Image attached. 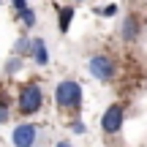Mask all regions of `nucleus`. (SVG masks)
I'll return each mask as SVG.
<instances>
[{
    "label": "nucleus",
    "mask_w": 147,
    "mask_h": 147,
    "mask_svg": "<svg viewBox=\"0 0 147 147\" xmlns=\"http://www.w3.org/2000/svg\"><path fill=\"white\" fill-rule=\"evenodd\" d=\"M82 98H84L82 95V84H79L76 79H63V82L55 87V104L63 112H79Z\"/></svg>",
    "instance_id": "obj_1"
},
{
    "label": "nucleus",
    "mask_w": 147,
    "mask_h": 147,
    "mask_svg": "<svg viewBox=\"0 0 147 147\" xmlns=\"http://www.w3.org/2000/svg\"><path fill=\"white\" fill-rule=\"evenodd\" d=\"M41 106H44V90L38 87L36 82H25L22 90H19V98H16L19 115L22 117H30V115H36Z\"/></svg>",
    "instance_id": "obj_2"
},
{
    "label": "nucleus",
    "mask_w": 147,
    "mask_h": 147,
    "mask_svg": "<svg viewBox=\"0 0 147 147\" xmlns=\"http://www.w3.org/2000/svg\"><path fill=\"white\" fill-rule=\"evenodd\" d=\"M87 71L93 74L98 82H112L117 74V65H115V57L106 52H95L93 57L87 60Z\"/></svg>",
    "instance_id": "obj_3"
},
{
    "label": "nucleus",
    "mask_w": 147,
    "mask_h": 147,
    "mask_svg": "<svg viewBox=\"0 0 147 147\" xmlns=\"http://www.w3.org/2000/svg\"><path fill=\"white\" fill-rule=\"evenodd\" d=\"M123 120H125L123 104H109V106H106V112H104V117H101V131L109 134V136H115V134H120Z\"/></svg>",
    "instance_id": "obj_4"
},
{
    "label": "nucleus",
    "mask_w": 147,
    "mask_h": 147,
    "mask_svg": "<svg viewBox=\"0 0 147 147\" xmlns=\"http://www.w3.org/2000/svg\"><path fill=\"white\" fill-rule=\"evenodd\" d=\"M36 139H38V128L33 123H19L11 134L14 147H36Z\"/></svg>",
    "instance_id": "obj_5"
},
{
    "label": "nucleus",
    "mask_w": 147,
    "mask_h": 147,
    "mask_svg": "<svg viewBox=\"0 0 147 147\" xmlns=\"http://www.w3.org/2000/svg\"><path fill=\"white\" fill-rule=\"evenodd\" d=\"M139 30H142V25H139V19L134 14H128L125 19H123V25H120V38L125 44H131V41H136L139 38Z\"/></svg>",
    "instance_id": "obj_6"
},
{
    "label": "nucleus",
    "mask_w": 147,
    "mask_h": 147,
    "mask_svg": "<svg viewBox=\"0 0 147 147\" xmlns=\"http://www.w3.org/2000/svg\"><path fill=\"white\" fill-rule=\"evenodd\" d=\"M30 57L36 60V65H47L49 63V49H47V41H44V38H33Z\"/></svg>",
    "instance_id": "obj_7"
},
{
    "label": "nucleus",
    "mask_w": 147,
    "mask_h": 147,
    "mask_svg": "<svg viewBox=\"0 0 147 147\" xmlns=\"http://www.w3.org/2000/svg\"><path fill=\"white\" fill-rule=\"evenodd\" d=\"M71 22H74V5H60V8H57V30L60 33H68Z\"/></svg>",
    "instance_id": "obj_8"
},
{
    "label": "nucleus",
    "mask_w": 147,
    "mask_h": 147,
    "mask_svg": "<svg viewBox=\"0 0 147 147\" xmlns=\"http://www.w3.org/2000/svg\"><path fill=\"white\" fill-rule=\"evenodd\" d=\"M30 44H33L30 38H25V36H22L19 41L14 44V55H16V57H22V60H25L27 55H30Z\"/></svg>",
    "instance_id": "obj_9"
},
{
    "label": "nucleus",
    "mask_w": 147,
    "mask_h": 147,
    "mask_svg": "<svg viewBox=\"0 0 147 147\" xmlns=\"http://www.w3.org/2000/svg\"><path fill=\"white\" fill-rule=\"evenodd\" d=\"M19 19H22V25H25V27H36V11L27 5V8L19 11Z\"/></svg>",
    "instance_id": "obj_10"
},
{
    "label": "nucleus",
    "mask_w": 147,
    "mask_h": 147,
    "mask_svg": "<svg viewBox=\"0 0 147 147\" xmlns=\"http://www.w3.org/2000/svg\"><path fill=\"white\" fill-rule=\"evenodd\" d=\"M117 11H120V8H117L115 3H109V5H101V8L95 11V14H98V16H104V19H109V16H115Z\"/></svg>",
    "instance_id": "obj_11"
},
{
    "label": "nucleus",
    "mask_w": 147,
    "mask_h": 147,
    "mask_svg": "<svg viewBox=\"0 0 147 147\" xmlns=\"http://www.w3.org/2000/svg\"><path fill=\"white\" fill-rule=\"evenodd\" d=\"M19 68H22V57H16V55H14V57H11L8 63H5V74L11 76V74H16Z\"/></svg>",
    "instance_id": "obj_12"
},
{
    "label": "nucleus",
    "mask_w": 147,
    "mask_h": 147,
    "mask_svg": "<svg viewBox=\"0 0 147 147\" xmlns=\"http://www.w3.org/2000/svg\"><path fill=\"white\" fill-rule=\"evenodd\" d=\"M8 117H11L8 101H5V98H0V123H8Z\"/></svg>",
    "instance_id": "obj_13"
},
{
    "label": "nucleus",
    "mask_w": 147,
    "mask_h": 147,
    "mask_svg": "<svg viewBox=\"0 0 147 147\" xmlns=\"http://www.w3.org/2000/svg\"><path fill=\"white\" fill-rule=\"evenodd\" d=\"M71 131L74 134H84V131H87V125H84L82 120H71Z\"/></svg>",
    "instance_id": "obj_14"
},
{
    "label": "nucleus",
    "mask_w": 147,
    "mask_h": 147,
    "mask_svg": "<svg viewBox=\"0 0 147 147\" xmlns=\"http://www.w3.org/2000/svg\"><path fill=\"white\" fill-rule=\"evenodd\" d=\"M11 5L16 8V14H19L22 8H27V0H11Z\"/></svg>",
    "instance_id": "obj_15"
},
{
    "label": "nucleus",
    "mask_w": 147,
    "mask_h": 147,
    "mask_svg": "<svg viewBox=\"0 0 147 147\" xmlns=\"http://www.w3.org/2000/svg\"><path fill=\"white\" fill-rule=\"evenodd\" d=\"M57 147H74L71 142H57Z\"/></svg>",
    "instance_id": "obj_16"
},
{
    "label": "nucleus",
    "mask_w": 147,
    "mask_h": 147,
    "mask_svg": "<svg viewBox=\"0 0 147 147\" xmlns=\"http://www.w3.org/2000/svg\"><path fill=\"white\" fill-rule=\"evenodd\" d=\"M74 3H84V0H74Z\"/></svg>",
    "instance_id": "obj_17"
}]
</instances>
